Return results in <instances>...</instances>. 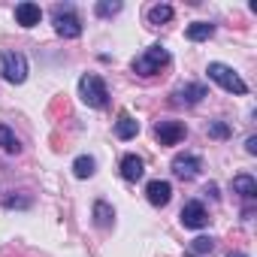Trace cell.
<instances>
[{
	"instance_id": "obj_14",
	"label": "cell",
	"mask_w": 257,
	"mask_h": 257,
	"mask_svg": "<svg viewBox=\"0 0 257 257\" xmlns=\"http://www.w3.org/2000/svg\"><path fill=\"white\" fill-rule=\"evenodd\" d=\"M233 191H236L239 197H245V200H254V197H257V182H254L248 173H242V176L233 179Z\"/></svg>"
},
{
	"instance_id": "obj_4",
	"label": "cell",
	"mask_w": 257,
	"mask_h": 257,
	"mask_svg": "<svg viewBox=\"0 0 257 257\" xmlns=\"http://www.w3.org/2000/svg\"><path fill=\"white\" fill-rule=\"evenodd\" d=\"M0 76L10 85H22L28 79V58L22 52H4L0 55Z\"/></svg>"
},
{
	"instance_id": "obj_12",
	"label": "cell",
	"mask_w": 257,
	"mask_h": 257,
	"mask_svg": "<svg viewBox=\"0 0 257 257\" xmlns=\"http://www.w3.org/2000/svg\"><path fill=\"white\" fill-rule=\"evenodd\" d=\"M137 134H140V121H137L134 115L121 112L118 121H115V137H118V140H134Z\"/></svg>"
},
{
	"instance_id": "obj_1",
	"label": "cell",
	"mask_w": 257,
	"mask_h": 257,
	"mask_svg": "<svg viewBox=\"0 0 257 257\" xmlns=\"http://www.w3.org/2000/svg\"><path fill=\"white\" fill-rule=\"evenodd\" d=\"M167 64H170V52H167L164 46H152V49H146V52L134 61V73H140V76H155V73H161Z\"/></svg>"
},
{
	"instance_id": "obj_2",
	"label": "cell",
	"mask_w": 257,
	"mask_h": 257,
	"mask_svg": "<svg viewBox=\"0 0 257 257\" xmlns=\"http://www.w3.org/2000/svg\"><path fill=\"white\" fill-rule=\"evenodd\" d=\"M209 79L212 82H218L224 91H230V94H248V85L239 79V73L233 70V67H227V64H218V61H212L209 64Z\"/></svg>"
},
{
	"instance_id": "obj_18",
	"label": "cell",
	"mask_w": 257,
	"mask_h": 257,
	"mask_svg": "<svg viewBox=\"0 0 257 257\" xmlns=\"http://www.w3.org/2000/svg\"><path fill=\"white\" fill-rule=\"evenodd\" d=\"M73 173H76V179H91L94 176V158H88V155L76 158L73 161Z\"/></svg>"
},
{
	"instance_id": "obj_17",
	"label": "cell",
	"mask_w": 257,
	"mask_h": 257,
	"mask_svg": "<svg viewBox=\"0 0 257 257\" xmlns=\"http://www.w3.org/2000/svg\"><path fill=\"white\" fill-rule=\"evenodd\" d=\"M212 34H215V25H209V22H197V25H191V28H188V40H194V43L209 40Z\"/></svg>"
},
{
	"instance_id": "obj_7",
	"label": "cell",
	"mask_w": 257,
	"mask_h": 257,
	"mask_svg": "<svg viewBox=\"0 0 257 257\" xmlns=\"http://www.w3.org/2000/svg\"><path fill=\"white\" fill-rule=\"evenodd\" d=\"M203 97H209L206 85H200V82H191V85H182V88H176V94H173V103H179V106H197Z\"/></svg>"
},
{
	"instance_id": "obj_9",
	"label": "cell",
	"mask_w": 257,
	"mask_h": 257,
	"mask_svg": "<svg viewBox=\"0 0 257 257\" xmlns=\"http://www.w3.org/2000/svg\"><path fill=\"white\" fill-rule=\"evenodd\" d=\"M200 158L197 155H176L173 158V176H179V179H194L197 173H200Z\"/></svg>"
},
{
	"instance_id": "obj_19",
	"label": "cell",
	"mask_w": 257,
	"mask_h": 257,
	"mask_svg": "<svg viewBox=\"0 0 257 257\" xmlns=\"http://www.w3.org/2000/svg\"><path fill=\"white\" fill-rule=\"evenodd\" d=\"M0 149L10 152V155H16V152L22 149V146H19V140H16V134L10 131L7 124H0Z\"/></svg>"
},
{
	"instance_id": "obj_16",
	"label": "cell",
	"mask_w": 257,
	"mask_h": 257,
	"mask_svg": "<svg viewBox=\"0 0 257 257\" xmlns=\"http://www.w3.org/2000/svg\"><path fill=\"white\" fill-rule=\"evenodd\" d=\"M167 22H173V7L158 4L149 10V25H167Z\"/></svg>"
},
{
	"instance_id": "obj_3",
	"label": "cell",
	"mask_w": 257,
	"mask_h": 257,
	"mask_svg": "<svg viewBox=\"0 0 257 257\" xmlns=\"http://www.w3.org/2000/svg\"><path fill=\"white\" fill-rule=\"evenodd\" d=\"M79 94H82V100H85L91 109H103V106L109 103V91H106L103 79L94 76V73H88V76L79 79Z\"/></svg>"
},
{
	"instance_id": "obj_21",
	"label": "cell",
	"mask_w": 257,
	"mask_h": 257,
	"mask_svg": "<svg viewBox=\"0 0 257 257\" xmlns=\"http://www.w3.org/2000/svg\"><path fill=\"white\" fill-rule=\"evenodd\" d=\"M209 137H215V140H227V137H230V127H227L224 121H215V124H209Z\"/></svg>"
},
{
	"instance_id": "obj_8",
	"label": "cell",
	"mask_w": 257,
	"mask_h": 257,
	"mask_svg": "<svg viewBox=\"0 0 257 257\" xmlns=\"http://www.w3.org/2000/svg\"><path fill=\"white\" fill-rule=\"evenodd\" d=\"M179 218H182V224H185V227H191V230H200V227H206V221H209V215H206L203 203H197V200L185 203Z\"/></svg>"
},
{
	"instance_id": "obj_22",
	"label": "cell",
	"mask_w": 257,
	"mask_h": 257,
	"mask_svg": "<svg viewBox=\"0 0 257 257\" xmlns=\"http://www.w3.org/2000/svg\"><path fill=\"white\" fill-rule=\"evenodd\" d=\"M191 248H194L197 254H206V251H212V248H215V242H212V239H206V236H200V239H194V245H191Z\"/></svg>"
},
{
	"instance_id": "obj_6",
	"label": "cell",
	"mask_w": 257,
	"mask_h": 257,
	"mask_svg": "<svg viewBox=\"0 0 257 257\" xmlns=\"http://www.w3.org/2000/svg\"><path fill=\"white\" fill-rule=\"evenodd\" d=\"M55 31L64 37V40H76L79 34H82V22L70 13V10H55Z\"/></svg>"
},
{
	"instance_id": "obj_23",
	"label": "cell",
	"mask_w": 257,
	"mask_h": 257,
	"mask_svg": "<svg viewBox=\"0 0 257 257\" xmlns=\"http://www.w3.org/2000/svg\"><path fill=\"white\" fill-rule=\"evenodd\" d=\"M245 149H248V155H257V137H248Z\"/></svg>"
},
{
	"instance_id": "obj_10",
	"label": "cell",
	"mask_w": 257,
	"mask_h": 257,
	"mask_svg": "<svg viewBox=\"0 0 257 257\" xmlns=\"http://www.w3.org/2000/svg\"><path fill=\"white\" fill-rule=\"evenodd\" d=\"M146 197H149V203H152V206H167V203H170V197H173V185H170V182L155 179V182H149Z\"/></svg>"
},
{
	"instance_id": "obj_13",
	"label": "cell",
	"mask_w": 257,
	"mask_h": 257,
	"mask_svg": "<svg viewBox=\"0 0 257 257\" xmlns=\"http://www.w3.org/2000/svg\"><path fill=\"white\" fill-rule=\"evenodd\" d=\"M143 173H146V164H143V158H137V155H127V158L121 161V176H124L127 182H137V179H143Z\"/></svg>"
},
{
	"instance_id": "obj_15",
	"label": "cell",
	"mask_w": 257,
	"mask_h": 257,
	"mask_svg": "<svg viewBox=\"0 0 257 257\" xmlns=\"http://www.w3.org/2000/svg\"><path fill=\"white\" fill-rule=\"evenodd\" d=\"M112 221H115V209H112L109 203L97 200V203H94V224L106 230V227H112Z\"/></svg>"
},
{
	"instance_id": "obj_11",
	"label": "cell",
	"mask_w": 257,
	"mask_h": 257,
	"mask_svg": "<svg viewBox=\"0 0 257 257\" xmlns=\"http://www.w3.org/2000/svg\"><path fill=\"white\" fill-rule=\"evenodd\" d=\"M40 19H43V10L37 4H19L16 7V22L22 28H34V25H40Z\"/></svg>"
},
{
	"instance_id": "obj_20",
	"label": "cell",
	"mask_w": 257,
	"mask_h": 257,
	"mask_svg": "<svg viewBox=\"0 0 257 257\" xmlns=\"http://www.w3.org/2000/svg\"><path fill=\"white\" fill-rule=\"evenodd\" d=\"M118 13H121V4H118V0H112V4H109V0L97 4V16H100V19H109V16H118Z\"/></svg>"
},
{
	"instance_id": "obj_5",
	"label": "cell",
	"mask_w": 257,
	"mask_h": 257,
	"mask_svg": "<svg viewBox=\"0 0 257 257\" xmlns=\"http://www.w3.org/2000/svg\"><path fill=\"white\" fill-rule=\"evenodd\" d=\"M185 124L182 121H158L155 124V137H158V143L161 146H176V143H182L185 140Z\"/></svg>"
}]
</instances>
